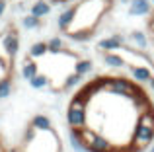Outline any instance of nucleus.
<instances>
[{"label":"nucleus","instance_id":"24","mask_svg":"<svg viewBox=\"0 0 154 152\" xmlns=\"http://www.w3.org/2000/svg\"><path fill=\"white\" fill-rule=\"evenodd\" d=\"M80 135H82V141H84V144H86V146L90 144V142L94 141L96 137H98V133H96L94 129H88V127H86V129H82V131H80Z\"/></svg>","mask_w":154,"mask_h":152},{"label":"nucleus","instance_id":"19","mask_svg":"<svg viewBox=\"0 0 154 152\" xmlns=\"http://www.w3.org/2000/svg\"><path fill=\"white\" fill-rule=\"evenodd\" d=\"M47 49H49V53H53V55L63 53V51H64L63 39H60V37H53V39H49V41H47Z\"/></svg>","mask_w":154,"mask_h":152},{"label":"nucleus","instance_id":"2","mask_svg":"<svg viewBox=\"0 0 154 152\" xmlns=\"http://www.w3.org/2000/svg\"><path fill=\"white\" fill-rule=\"evenodd\" d=\"M88 102H84L80 96H74L68 103V109H66V123L70 129L76 131H82L88 127Z\"/></svg>","mask_w":154,"mask_h":152},{"label":"nucleus","instance_id":"9","mask_svg":"<svg viewBox=\"0 0 154 152\" xmlns=\"http://www.w3.org/2000/svg\"><path fill=\"white\" fill-rule=\"evenodd\" d=\"M129 72H131V78L135 80V82H148V80L152 78L150 68H146V66L131 65V66H129Z\"/></svg>","mask_w":154,"mask_h":152},{"label":"nucleus","instance_id":"11","mask_svg":"<svg viewBox=\"0 0 154 152\" xmlns=\"http://www.w3.org/2000/svg\"><path fill=\"white\" fill-rule=\"evenodd\" d=\"M68 141H70V146H72V150H74V152H88V146L84 144L80 131L70 129V131H68Z\"/></svg>","mask_w":154,"mask_h":152},{"label":"nucleus","instance_id":"28","mask_svg":"<svg viewBox=\"0 0 154 152\" xmlns=\"http://www.w3.org/2000/svg\"><path fill=\"white\" fill-rule=\"evenodd\" d=\"M53 2H74V0H53Z\"/></svg>","mask_w":154,"mask_h":152},{"label":"nucleus","instance_id":"6","mask_svg":"<svg viewBox=\"0 0 154 152\" xmlns=\"http://www.w3.org/2000/svg\"><path fill=\"white\" fill-rule=\"evenodd\" d=\"M74 18H76V6H70L66 8V10H63L59 14V20H57V26H59V29L63 31H70L72 23H74Z\"/></svg>","mask_w":154,"mask_h":152},{"label":"nucleus","instance_id":"15","mask_svg":"<svg viewBox=\"0 0 154 152\" xmlns=\"http://www.w3.org/2000/svg\"><path fill=\"white\" fill-rule=\"evenodd\" d=\"M92 68H94V62L90 61V59H80V61L74 62V72L80 74V76H86L92 72Z\"/></svg>","mask_w":154,"mask_h":152},{"label":"nucleus","instance_id":"10","mask_svg":"<svg viewBox=\"0 0 154 152\" xmlns=\"http://www.w3.org/2000/svg\"><path fill=\"white\" fill-rule=\"evenodd\" d=\"M150 12L148 0H131L129 4V16H146Z\"/></svg>","mask_w":154,"mask_h":152},{"label":"nucleus","instance_id":"26","mask_svg":"<svg viewBox=\"0 0 154 152\" xmlns=\"http://www.w3.org/2000/svg\"><path fill=\"white\" fill-rule=\"evenodd\" d=\"M4 12H6V0H0V18L4 16Z\"/></svg>","mask_w":154,"mask_h":152},{"label":"nucleus","instance_id":"30","mask_svg":"<svg viewBox=\"0 0 154 152\" xmlns=\"http://www.w3.org/2000/svg\"><path fill=\"white\" fill-rule=\"evenodd\" d=\"M146 152H154V144H152V146H150V148H148Z\"/></svg>","mask_w":154,"mask_h":152},{"label":"nucleus","instance_id":"3","mask_svg":"<svg viewBox=\"0 0 154 152\" xmlns=\"http://www.w3.org/2000/svg\"><path fill=\"white\" fill-rule=\"evenodd\" d=\"M152 141H154V129L137 123L135 129H133V137H131V148L135 152H140L143 148L150 146Z\"/></svg>","mask_w":154,"mask_h":152},{"label":"nucleus","instance_id":"5","mask_svg":"<svg viewBox=\"0 0 154 152\" xmlns=\"http://www.w3.org/2000/svg\"><path fill=\"white\" fill-rule=\"evenodd\" d=\"M2 49H4V53H6L10 59H14L16 55H18V51H20V37H18L16 31H8V33L2 37Z\"/></svg>","mask_w":154,"mask_h":152},{"label":"nucleus","instance_id":"7","mask_svg":"<svg viewBox=\"0 0 154 152\" xmlns=\"http://www.w3.org/2000/svg\"><path fill=\"white\" fill-rule=\"evenodd\" d=\"M111 148H113L111 141H109L107 137H103V135H98V137L88 144V152H111Z\"/></svg>","mask_w":154,"mask_h":152},{"label":"nucleus","instance_id":"22","mask_svg":"<svg viewBox=\"0 0 154 152\" xmlns=\"http://www.w3.org/2000/svg\"><path fill=\"white\" fill-rule=\"evenodd\" d=\"M22 26L26 27V29H37V27H41V20H37V18H33V16H23V20H22Z\"/></svg>","mask_w":154,"mask_h":152},{"label":"nucleus","instance_id":"16","mask_svg":"<svg viewBox=\"0 0 154 152\" xmlns=\"http://www.w3.org/2000/svg\"><path fill=\"white\" fill-rule=\"evenodd\" d=\"M47 53H49V49H47V43H43V41H37V43H33V45L29 47V59L31 61H33V59L45 57Z\"/></svg>","mask_w":154,"mask_h":152},{"label":"nucleus","instance_id":"8","mask_svg":"<svg viewBox=\"0 0 154 152\" xmlns=\"http://www.w3.org/2000/svg\"><path fill=\"white\" fill-rule=\"evenodd\" d=\"M29 127H33L37 133H49V131H53V123L47 115H35V117L31 119Z\"/></svg>","mask_w":154,"mask_h":152},{"label":"nucleus","instance_id":"12","mask_svg":"<svg viewBox=\"0 0 154 152\" xmlns=\"http://www.w3.org/2000/svg\"><path fill=\"white\" fill-rule=\"evenodd\" d=\"M49 12H51V6L45 2V0H37V2L31 6V12L29 14L33 16V18H37V20H41V18H45V16H49Z\"/></svg>","mask_w":154,"mask_h":152},{"label":"nucleus","instance_id":"31","mask_svg":"<svg viewBox=\"0 0 154 152\" xmlns=\"http://www.w3.org/2000/svg\"><path fill=\"white\" fill-rule=\"evenodd\" d=\"M0 152H4V148H2V144H0Z\"/></svg>","mask_w":154,"mask_h":152},{"label":"nucleus","instance_id":"32","mask_svg":"<svg viewBox=\"0 0 154 152\" xmlns=\"http://www.w3.org/2000/svg\"><path fill=\"white\" fill-rule=\"evenodd\" d=\"M152 107H154V102H152Z\"/></svg>","mask_w":154,"mask_h":152},{"label":"nucleus","instance_id":"21","mask_svg":"<svg viewBox=\"0 0 154 152\" xmlns=\"http://www.w3.org/2000/svg\"><path fill=\"white\" fill-rule=\"evenodd\" d=\"M10 94H12V80L0 78V99H6Z\"/></svg>","mask_w":154,"mask_h":152},{"label":"nucleus","instance_id":"17","mask_svg":"<svg viewBox=\"0 0 154 152\" xmlns=\"http://www.w3.org/2000/svg\"><path fill=\"white\" fill-rule=\"evenodd\" d=\"M129 37H131V41L135 43L139 49H146L148 39H146V35H144L143 31H131V33H129Z\"/></svg>","mask_w":154,"mask_h":152},{"label":"nucleus","instance_id":"14","mask_svg":"<svg viewBox=\"0 0 154 152\" xmlns=\"http://www.w3.org/2000/svg\"><path fill=\"white\" fill-rule=\"evenodd\" d=\"M39 74V66H37V62L35 61H31V59H27L26 62H23V66H22V76L29 82L31 78H35V76Z\"/></svg>","mask_w":154,"mask_h":152},{"label":"nucleus","instance_id":"29","mask_svg":"<svg viewBox=\"0 0 154 152\" xmlns=\"http://www.w3.org/2000/svg\"><path fill=\"white\" fill-rule=\"evenodd\" d=\"M119 2H121V4H127V2H131V0H119Z\"/></svg>","mask_w":154,"mask_h":152},{"label":"nucleus","instance_id":"13","mask_svg":"<svg viewBox=\"0 0 154 152\" xmlns=\"http://www.w3.org/2000/svg\"><path fill=\"white\" fill-rule=\"evenodd\" d=\"M103 65L109 68H123L125 66V59L117 53H105L103 55Z\"/></svg>","mask_w":154,"mask_h":152},{"label":"nucleus","instance_id":"18","mask_svg":"<svg viewBox=\"0 0 154 152\" xmlns=\"http://www.w3.org/2000/svg\"><path fill=\"white\" fill-rule=\"evenodd\" d=\"M29 86L33 88V90H43V88L49 86V76H45V74L39 72L37 76H35V78H31V80H29Z\"/></svg>","mask_w":154,"mask_h":152},{"label":"nucleus","instance_id":"4","mask_svg":"<svg viewBox=\"0 0 154 152\" xmlns=\"http://www.w3.org/2000/svg\"><path fill=\"white\" fill-rule=\"evenodd\" d=\"M123 45H125V37L121 33H115V35H111V37H103V39L98 41V49L105 51V53H115V51H119Z\"/></svg>","mask_w":154,"mask_h":152},{"label":"nucleus","instance_id":"20","mask_svg":"<svg viewBox=\"0 0 154 152\" xmlns=\"http://www.w3.org/2000/svg\"><path fill=\"white\" fill-rule=\"evenodd\" d=\"M80 82H82V76H80V74H76V72H72V74H68L66 78H64L63 90H72V88H76Z\"/></svg>","mask_w":154,"mask_h":152},{"label":"nucleus","instance_id":"23","mask_svg":"<svg viewBox=\"0 0 154 152\" xmlns=\"http://www.w3.org/2000/svg\"><path fill=\"white\" fill-rule=\"evenodd\" d=\"M92 35H94V31H70L68 37L74 41H88V39H92Z\"/></svg>","mask_w":154,"mask_h":152},{"label":"nucleus","instance_id":"1","mask_svg":"<svg viewBox=\"0 0 154 152\" xmlns=\"http://www.w3.org/2000/svg\"><path fill=\"white\" fill-rule=\"evenodd\" d=\"M105 92H109L111 96H119V98L131 99V103L135 102L140 94H144L140 88H137L135 82H131V80H127V78H121V76H107Z\"/></svg>","mask_w":154,"mask_h":152},{"label":"nucleus","instance_id":"25","mask_svg":"<svg viewBox=\"0 0 154 152\" xmlns=\"http://www.w3.org/2000/svg\"><path fill=\"white\" fill-rule=\"evenodd\" d=\"M35 138H37V131H35L33 127H27L26 135H23V142H26V144H31Z\"/></svg>","mask_w":154,"mask_h":152},{"label":"nucleus","instance_id":"27","mask_svg":"<svg viewBox=\"0 0 154 152\" xmlns=\"http://www.w3.org/2000/svg\"><path fill=\"white\" fill-rule=\"evenodd\" d=\"M148 84H150V90L154 92V76H152V78H150V80H148Z\"/></svg>","mask_w":154,"mask_h":152}]
</instances>
